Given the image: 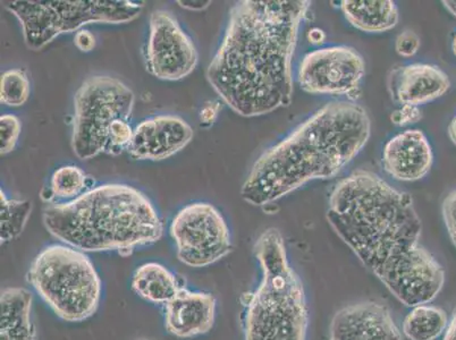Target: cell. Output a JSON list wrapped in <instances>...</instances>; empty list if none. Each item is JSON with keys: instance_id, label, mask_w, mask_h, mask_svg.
<instances>
[{"instance_id": "6da1fadb", "label": "cell", "mask_w": 456, "mask_h": 340, "mask_svg": "<svg viewBox=\"0 0 456 340\" xmlns=\"http://www.w3.org/2000/svg\"><path fill=\"white\" fill-rule=\"evenodd\" d=\"M326 218L402 304H427L441 293L445 271L420 246L421 221L410 194L355 170L331 190Z\"/></svg>"}, {"instance_id": "7a4b0ae2", "label": "cell", "mask_w": 456, "mask_h": 340, "mask_svg": "<svg viewBox=\"0 0 456 340\" xmlns=\"http://www.w3.org/2000/svg\"><path fill=\"white\" fill-rule=\"evenodd\" d=\"M308 0H243L231 10L207 77L236 114L256 117L291 105L292 61Z\"/></svg>"}, {"instance_id": "3957f363", "label": "cell", "mask_w": 456, "mask_h": 340, "mask_svg": "<svg viewBox=\"0 0 456 340\" xmlns=\"http://www.w3.org/2000/svg\"><path fill=\"white\" fill-rule=\"evenodd\" d=\"M370 133L363 107L327 103L259 157L242 185L243 200L266 206L310 181L338 175L362 150Z\"/></svg>"}, {"instance_id": "277c9868", "label": "cell", "mask_w": 456, "mask_h": 340, "mask_svg": "<svg viewBox=\"0 0 456 340\" xmlns=\"http://www.w3.org/2000/svg\"><path fill=\"white\" fill-rule=\"evenodd\" d=\"M49 233L82 252H131L157 242L163 223L152 203L134 186L103 184L44 211Z\"/></svg>"}, {"instance_id": "5b68a950", "label": "cell", "mask_w": 456, "mask_h": 340, "mask_svg": "<svg viewBox=\"0 0 456 340\" xmlns=\"http://www.w3.org/2000/svg\"><path fill=\"white\" fill-rule=\"evenodd\" d=\"M255 252L263 280L247 303L246 340H305V289L289 265L281 231L276 228L265 231Z\"/></svg>"}, {"instance_id": "8992f818", "label": "cell", "mask_w": 456, "mask_h": 340, "mask_svg": "<svg viewBox=\"0 0 456 340\" xmlns=\"http://www.w3.org/2000/svg\"><path fill=\"white\" fill-rule=\"evenodd\" d=\"M28 281L58 317L81 322L95 313L102 281L85 252L63 244L44 248L33 260Z\"/></svg>"}, {"instance_id": "52a82bcc", "label": "cell", "mask_w": 456, "mask_h": 340, "mask_svg": "<svg viewBox=\"0 0 456 340\" xmlns=\"http://www.w3.org/2000/svg\"><path fill=\"white\" fill-rule=\"evenodd\" d=\"M142 2L128 0H16L6 8L19 20L24 41L41 51L57 36L90 23H128L139 18Z\"/></svg>"}, {"instance_id": "ba28073f", "label": "cell", "mask_w": 456, "mask_h": 340, "mask_svg": "<svg viewBox=\"0 0 456 340\" xmlns=\"http://www.w3.org/2000/svg\"><path fill=\"white\" fill-rule=\"evenodd\" d=\"M135 95L118 78H86L74 97L72 149L78 159L106 153L108 139L119 120H130Z\"/></svg>"}, {"instance_id": "9c48e42d", "label": "cell", "mask_w": 456, "mask_h": 340, "mask_svg": "<svg viewBox=\"0 0 456 340\" xmlns=\"http://www.w3.org/2000/svg\"><path fill=\"white\" fill-rule=\"evenodd\" d=\"M171 235L178 260L189 267H207L232 250L225 219L210 203H190L178 211L172 222Z\"/></svg>"}, {"instance_id": "30bf717a", "label": "cell", "mask_w": 456, "mask_h": 340, "mask_svg": "<svg viewBox=\"0 0 456 340\" xmlns=\"http://www.w3.org/2000/svg\"><path fill=\"white\" fill-rule=\"evenodd\" d=\"M364 74L366 63L355 49L333 45L305 55L297 80L301 89L311 94L350 97L358 93Z\"/></svg>"}, {"instance_id": "8fae6325", "label": "cell", "mask_w": 456, "mask_h": 340, "mask_svg": "<svg viewBox=\"0 0 456 340\" xmlns=\"http://www.w3.org/2000/svg\"><path fill=\"white\" fill-rule=\"evenodd\" d=\"M143 53L148 72L163 81H180L189 77L198 64L192 39L166 11L152 12Z\"/></svg>"}, {"instance_id": "7c38bea8", "label": "cell", "mask_w": 456, "mask_h": 340, "mask_svg": "<svg viewBox=\"0 0 456 340\" xmlns=\"http://www.w3.org/2000/svg\"><path fill=\"white\" fill-rule=\"evenodd\" d=\"M193 134L190 124L178 116H155L135 126L127 152L135 160H165L183 150Z\"/></svg>"}, {"instance_id": "4fadbf2b", "label": "cell", "mask_w": 456, "mask_h": 340, "mask_svg": "<svg viewBox=\"0 0 456 340\" xmlns=\"http://www.w3.org/2000/svg\"><path fill=\"white\" fill-rule=\"evenodd\" d=\"M330 340H404L387 306L362 302L334 315Z\"/></svg>"}, {"instance_id": "5bb4252c", "label": "cell", "mask_w": 456, "mask_h": 340, "mask_svg": "<svg viewBox=\"0 0 456 340\" xmlns=\"http://www.w3.org/2000/svg\"><path fill=\"white\" fill-rule=\"evenodd\" d=\"M433 163V149L425 133L420 130L402 132L385 145L384 169L394 180H422L430 172Z\"/></svg>"}, {"instance_id": "9a60e30c", "label": "cell", "mask_w": 456, "mask_h": 340, "mask_svg": "<svg viewBox=\"0 0 456 340\" xmlns=\"http://www.w3.org/2000/svg\"><path fill=\"white\" fill-rule=\"evenodd\" d=\"M165 327L178 338L208 333L214 326L216 298L213 294L181 288L166 304Z\"/></svg>"}, {"instance_id": "2e32d148", "label": "cell", "mask_w": 456, "mask_h": 340, "mask_svg": "<svg viewBox=\"0 0 456 340\" xmlns=\"http://www.w3.org/2000/svg\"><path fill=\"white\" fill-rule=\"evenodd\" d=\"M389 81L392 97L402 106L419 107L436 101L451 86L447 74L428 64H411L394 70Z\"/></svg>"}, {"instance_id": "e0dca14e", "label": "cell", "mask_w": 456, "mask_h": 340, "mask_svg": "<svg viewBox=\"0 0 456 340\" xmlns=\"http://www.w3.org/2000/svg\"><path fill=\"white\" fill-rule=\"evenodd\" d=\"M341 10L347 22L360 31L381 33L399 23V10L391 0H344Z\"/></svg>"}, {"instance_id": "ac0fdd59", "label": "cell", "mask_w": 456, "mask_h": 340, "mask_svg": "<svg viewBox=\"0 0 456 340\" xmlns=\"http://www.w3.org/2000/svg\"><path fill=\"white\" fill-rule=\"evenodd\" d=\"M132 288L140 297L155 304H167L177 295L178 286L175 276L159 263H149L136 269Z\"/></svg>"}, {"instance_id": "d6986e66", "label": "cell", "mask_w": 456, "mask_h": 340, "mask_svg": "<svg viewBox=\"0 0 456 340\" xmlns=\"http://www.w3.org/2000/svg\"><path fill=\"white\" fill-rule=\"evenodd\" d=\"M447 315L437 306L421 304L412 308L403 322V334L409 340H435L445 333Z\"/></svg>"}, {"instance_id": "ffe728a7", "label": "cell", "mask_w": 456, "mask_h": 340, "mask_svg": "<svg viewBox=\"0 0 456 340\" xmlns=\"http://www.w3.org/2000/svg\"><path fill=\"white\" fill-rule=\"evenodd\" d=\"M32 210V203L8 198L0 190V240L2 244L18 239L27 226Z\"/></svg>"}, {"instance_id": "44dd1931", "label": "cell", "mask_w": 456, "mask_h": 340, "mask_svg": "<svg viewBox=\"0 0 456 340\" xmlns=\"http://www.w3.org/2000/svg\"><path fill=\"white\" fill-rule=\"evenodd\" d=\"M88 176L76 165L61 166L53 172L51 180L53 196L61 200L72 201L86 192Z\"/></svg>"}, {"instance_id": "7402d4cb", "label": "cell", "mask_w": 456, "mask_h": 340, "mask_svg": "<svg viewBox=\"0 0 456 340\" xmlns=\"http://www.w3.org/2000/svg\"><path fill=\"white\" fill-rule=\"evenodd\" d=\"M30 81L23 69L6 70L0 80V101L10 107L23 106L30 97Z\"/></svg>"}, {"instance_id": "603a6c76", "label": "cell", "mask_w": 456, "mask_h": 340, "mask_svg": "<svg viewBox=\"0 0 456 340\" xmlns=\"http://www.w3.org/2000/svg\"><path fill=\"white\" fill-rule=\"evenodd\" d=\"M22 124L18 116L5 114L0 117V152L7 155L14 150L18 143Z\"/></svg>"}, {"instance_id": "cb8c5ba5", "label": "cell", "mask_w": 456, "mask_h": 340, "mask_svg": "<svg viewBox=\"0 0 456 340\" xmlns=\"http://www.w3.org/2000/svg\"><path fill=\"white\" fill-rule=\"evenodd\" d=\"M419 48H420V39L412 31L402 32L396 38V53L402 57L409 58L416 55Z\"/></svg>"}, {"instance_id": "d4e9b609", "label": "cell", "mask_w": 456, "mask_h": 340, "mask_svg": "<svg viewBox=\"0 0 456 340\" xmlns=\"http://www.w3.org/2000/svg\"><path fill=\"white\" fill-rule=\"evenodd\" d=\"M421 119V111L418 107L404 105L394 111L391 120L394 125L408 126Z\"/></svg>"}, {"instance_id": "484cf974", "label": "cell", "mask_w": 456, "mask_h": 340, "mask_svg": "<svg viewBox=\"0 0 456 340\" xmlns=\"http://www.w3.org/2000/svg\"><path fill=\"white\" fill-rule=\"evenodd\" d=\"M74 43L78 49L83 53H89L93 51L95 45V38L93 33L88 30H80L77 32Z\"/></svg>"}, {"instance_id": "4316f807", "label": "cell", "mask_w": 456, "mask_h": 340, "mask_svg": "<svg viewBox=\"0 0 456 340\" xmlns=\"http://www.w3.org/2000/svg\"><path fill=\"white\" fill-rule=\"evenodd\" d=\"M219 110H221L219 102L213 101L207 103L200 111V120L203 125H213L216 118H217Z\"/></svg>"}, {"instance_id": "83f0119b", "label": "cell", "mask_w": 456, "mask_h": 340, "mask_svg": "<svg viewBox=\"0 0 456 340\" xmlns=\"http://www.w3.org/2000/svg\"><path fill=\"white\" fill-rule=\"evenodd\" d=\"M308 39L310 44L322 45L326 39V35L321 28H313V30L309 32Z\"/></svg>"}, {"instance_id": "f1b7e54d", "label": "cell", "mask_w": 456, "mask_h": 340, "mask_svg": "<svg viewBox=\"0 0 456 340\" xmlns=\"http://www.w3.org/2000/svg\"><path fill=\"white\" fill-rule=\"evenodd\" d=\"M182 7L191 11H201L208 7L211 2H177Z\"/></svg>"}, {"instance_id": "f546056e", "label": "cell", "mask_w": 456, "mask_h": 340, "mask_svg": "<svg viewBox=\"0 0 456 340\" xmlns=\"http://www.w3.org/2000/svg\"><path fill=\"white\" fill-rule=\"evenodd\" d=\"M443 340H456V311L453 314V318H452V320L446 327Z\"/></svg>"}, {"instance_id": "4dcf8cb0", "label": "cell", "mask_w": 456, "mask_h": 340, "mask_svg": "<svg viewBox=\"0 0 456 340\" xmlns=\"http://www.w3.org/2000/svg\"><path fill=\"white\" fill-rule=\"evenodd\" d=\"M449 136L452 142L456 145V116L453 119L451 120L449 126Z\"/></svg>"}, {"instance_id": "1f68e13d", "label": "cell", "mask_w": 456, "mask_h": 340, "mask_svg": "<svg viewBox=\"0 0 456 340\" xmlns=\"http://www.w3.org/2000/svg\"><path fill=\"white\" fill-rule=\"evenodd\" d=\"M443 5L445 6L446 10L450 12L452 15L456 18V2L455 0H447V2H443Z\"/></svg>"}, {"instance_id": "d6a6232c", "label": "cell", "mask_w": 456, "mask_h": 340, "mask_svg": "<svg viewBox=\"0 0 456 340\" xmlns=\"http://www.w3.org/2000/svg\"><path fill=\"white\" fill-rule=\"evenodd\" d=\"M452 49H453V53L456 57V36H454L453 44H452Z\"/></svg>"}, {"instance_id": "836d02e7", "label": "cell", "mask_w": 456, "mask_h": 340, "mask_svg": "<svg viewBox=\"0 0 456 340\" xmlns=\"http://www.w3.org/2000/svg\"><path fill=\"white\" fill-rule=\"evenodd\" d=\"M135 340H149L147 338H139V339H135Z\"/></svg>"}]
</instances>
